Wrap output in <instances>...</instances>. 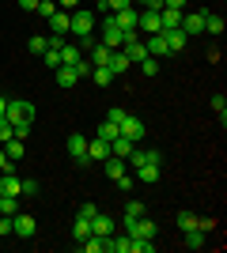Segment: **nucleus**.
<instances>
[{
  "label": "nucleus",
  "mask_w": 227,
  "mask_h": 253,
  "mask_svg": "<svg viewBox=\"0 0 227 253\" xmlns=\"http://www.w3.org/2000/svg\"><path fill=\"white\" fill-rule=\"evenodd\" d=\"M4 117L15 125V140H27V136H31V121H34V106L31 102H23V98H8Z\"/></svg>",
  "instance_id": "nucleus-1"
},
{
  "label": "nucleus",
  "mask_w": 227,
  "mask_h": 253,
  "mask_svg": "<svg viewBox=\"0 0 227 253\" xmlns=\"http://www.w3.org/2000/svg\"><path fill=\"white\" fill-rule=\"evenodd\" d=\"M98 42L110 45V49H121V42H125V34L114 23V11H102V19H98Z\"/></svg>",
  "instance_id": "nucleus-2"
},
{
  "label": "nucleus",
  "mask_w": 227,
  "mask_h": 253,
  "mask_svg": "<svg viewBox=\"0 0 227 253\" xmlns=\"http://www.w3.org/2000/svg\"><path fill=\"white\" fill-rule=\"evenodd\" d=\"M95 23H98V15H95V11L76 8L72 15H68V31H72L76 38H87V34H95Z\"/></svg>",
  "instance_id": "nucleus-3"
},
{
  "label": "nucleus",
  "mask_w": 227,
  "mask_h": 253,
  "mask_svg": "<svg viewBox=\"0 0 227 253\" xmlns=\"http://www.w3.org/2000/svg\"><path fill=\"white\" fill-rule=\"evenodd\" d=\"M121 223H125V234H133V238L155 242V234H159V227H155L151 219H144V215H121Z\"/></svg>",
  "instance_id": "nucleus-4"
},
{
  "label": "nucleus",
  "mask_w": 227,
  "mask_h": 253,
  "mask_svg": "<svg viewBox=\"0 0 227 253\" xmlns=\"http://www.w3.org/2000/svg\"><path fill=\"white\" fill-rule=\"evenodd\" d=\"M118 132H121V136H125V140H133V144H140V140H144V132H148V125H144L140 117L125 114V121H121V125H118Z\"/></svg>",
  "instance_id": "nucleus-5"
},
{
  "label": "nucleus",
  "mask_w": 227,
  "mask_h": 253,
  "mask_svg": "<svg viewBox=\"0 0 227 253\" xmlns=\"http://www.w3.org/2000/svg\"><path fill=\"white\" fill-rule=\"evenodd\" d=\"M68 155H72L76 167L84 170L87 163H91V159H87V136H80V132H68Z\"/></svg>",
  "instance_id": "nucleus-6"
},
{
  "label": "nucleus",
  "mask_w": 227,
  "mask_h": 253,
  "mask_svg": "<svg viewBox=\"0 0 227 253\" xmlns=\"http://www.w3.org/2000/svg\"><path fill=\"white\" fill-rule=\"evenodd\" d=\"M34 231H38V223H34L31 211H15V215H11V234H19V238H34Z\"/></svg>",
  "instance_id": "nucleus-7"
},
{
  "label": "nucleus",
  "mask_w": 227,
  "mask_h": 253,
  "mask_svg": "<svg viewBox=\"0 0 227 253\" xmlns=\"http://www.w3.org/2000/svg\"><path fill=\"white\" fill-rule=\"evenodd\" d=\"M178 31H185V34H205V11H182Z\"/></svg>",
  "instance_id": "nucleus-8"
},
{
  "label": "nucleus",
  "mask_w": 227,
  "mask_h": 253,
  "mask_svg": "<svg viewBox=\"0 0 227 253\" xmlns=\"http://www.w3.org/2000/svg\"><path fill=\"white\" fill-rule=\"evenodd\" d=\"M136 31L159 34V31H163V23H159V11H151V8H144L140 15H136Z\"/></svg>",
  "instance_id": "nucleus-9"
},
{
  "label": "nucleus",
  "mask_w": 227,
  "mask_h": 253,
  "mask_svg": "<svg viewBox=\"0 0 227 253\" xmlns=\"http://www.w3.org/2000/svg\"><path fill=\"white\" fill-rule=\"evenodd\" d=\"M87 159H91V163H106L110 159V140H102V136L87 140Z\"/></svg>",
  "instance_id": "nucleus-10"
},
{
  "label": "nucleus",
  "mask_w": 227,
  "mask_h": 253,
  "mask_svg": "<svg viewBox=\"0 0 227 253\" xmlns=\"http://www.w3.org/2000/svg\"><path fill=\"white\" fill-rule=\"evenodd\" d=\"M84 253H110V234H87L84 242H80Z\"/></svg>",
  "instance_id": "nucleus-11"
},
{
  "label": "nucleus",
  "mask_w": 227,
  "mask_h": 253,
  "mask_svg": "<svg viewBox=\"0 0 227 253\" xmlns=\"http://www.w3.org/2000/svg\"><path fill=\"white\" fill-rule=\"evenodd\" d=\"M144 49H148V57H171V45H167V38H163V31L151 34L148 42H144Z\"/></svg>",
  "instance_id": "nucleus-12"
},
{
  "label": "nucleus",
  "mask_w": 227,
  "mask_h": 253,
  "mask_svg": "<svg viewBox=\"0 0 227 253\" xmlns=\"http://www.w3.org/2000/svg\"><path fill=\"white\" fill-rule=\"evenodd\" d=\"M163 38H167V45H171V57H174V53H182L185 42H189V34L178 31V27H174V31H163Z\"/></svg>",
  "instance_id": "nucleus-13"
},
{
  "label": "nucleus",
  "mask_w": 227,
  "mask_h": 253,
  "mask_svg": "<svg viewBox=\"0 0 227 253\" xmlns=\"http://www.w3.org/2000/svg\"><path fill=\"white\" fill-rule=\"evenodd\" d=\"M102 170H106V178L114 181V178H121V174L129 170V159H118V155H110L106 163H102Z\"/></svg>",
  "instance_id": "nucleus-14"
},
{
  "label": "nucleus",
  "mask_w": 227,
  "mask_h": 253,
  "mask_svg": "<svg viewBox=\"0 0 227 253\" xmlns=\"http://www.w3.org/2000/svg\"><path fill=\"white\" fill-rule=\"evenodd\" d=\"M129 163H133V167H148V163H155V167H163V155H159V151H136V148H133Z\"/></svg>",
  "instance_id": "nucleus-15"
},
{
  "label": "nucleus",
  "mask_w": 227,
  "mask_h": 253,
  "mask_svg": "<svg viewBox=\"0 0 227 253\" xmlns=\"http://www.w3.org/2000/svg\"><path fill=\"white\" fill-rule=\"evenodd\" d=\"M133 148H136V144H133V140H125V136H114V140H110V155H118V159H129Z\"/></svg>",
  "instance_id": "nucleus-16"
},
{
  "label": "nucleus",
  "mask_w": 227,
  "mask_h": 253,
  "mask_svg": "<svg viewBox=\"0 0 227 253\" xmlns=\"http://www.w3.org/2000/svg\"><path fill=\"white\" fill-rule=\"evenodd\" d=\"M91 234H114V219L102 215V211H95L91 215Z\"/></svg>",
  "instance_id": "nucleus-17"
},
{
  "label": "nucleus",
  "mask_w": 227,
  "mask_h": 253,
  "mask_svg": "<svg viewBox=\"0 0 227 253\" xmlns=\"http://www.w3.org/2000/svg\"><path fill=\"white\" fill-rule=\"evenodd\" d=\"M106 68H110V72H114V76L129 72V57H125V53H121V49H114V53H110V61H106Z\"/></svg>",
  "instance_id": "nucleus-18"
},
{
  "label": "nucleus",
  "mask_w": 227,
  "mask_h": 253,
  "mask_svg": "<svg viewBox=\"0 0 227 253\" xmlns=\"http://www.w3.org/2000/svg\"><path fill=\"white\" fill-rule=\"evenodd\" d=\"M205 227H193V231H185V246H189V250H205L208 246V238H205Z\"/></svg>",
  "instance_id": "nucleus-19"
},
{
  "label": "nucleus",
  "mask_w": 227,
  "mask_h": 253,
  "mask_svg": "<svg viewBox=\"0 0 227 253\" xmlns=\"http://www.w3.org/2000/svg\"><path fill=\"white\" fill-rule=\"evenodd\" d=\"M121 53L129 57V64H133V61H144V57H148V49H144L140 38H136V42H125V45H121Z\"/></svg>",
  "instance_id": "nucleus-20"
},
{
  "label": "nucleus",
  "mask_w": 227,
  "mask_h": 253,
  "mask_svg": "<svg viewBox=\"0 0 227 253\" xmlns=\"http://www.w3.org/2000/svg\"><path fill=\"white\" fill-rule=\"evenodd\" d=\"M0 197H19V178L15 174H0Z\"/></svg>",
  "instance_id": "nucleus-21"
},
{
  "label": "nucleus",
  "mask_w": 227,
  "mask_h": 253,
  "mask_svg": "<svg viewBox=\"0 0 227 253\" xmlns=\"http://www.w3.org/2000/svg\"><path fill=\"white\" fill-rule=\"evenodd\" d=\"M57 84H61V87H76V84H80V76H76L72 64H61V68H57Z\"/></svg>",
  "instance_id": "nucleus-22"
},
{
  "label": "nucleus",
  "mask_w": 227,
  "mask_h": 253,
  "mask_svg": "<svg viewBox=\"0 0 227 253\" xmlns=\"http://www.w3.org/2000/svg\"><path fill=\"white\" fill-rule=\"evenodd\" d=\"M110 250H114V253H133V250H136V238H133V234H121V238H110Z\"/></svg>",
  "instance_id": "nucleus-23"
},
{
  "label": "nucleus",
  "mask_w": 227,
  "mask_h": 253,
  "mask_svg": "<svg viewBox=\"0 0 227 253\" xmlns=\"http://www.w3.org/2000/svg\"><path fill=\"white\" fill-rule=\"evenodd\" d=\"M49 31H53V34H68V11L57 8L53 15H49Z\"/></svg>",
  "instance_id": "nucleus-24"
},
{
  "label": "nucleus",
  "mask_w": 227,
  "mask_h": 253,
  "mask_svg": "<svg viewBox=\"0 0 227 253\" xmlns=\"http://www.w3.org/2000/svg\"><path fill=\"white\" fill-rule=\"evenodd\" d=\"M91 80H95L98 87H110L114 84V72H110L106 64H95V68H91Z\"/></svg>",
  "instance_id": "nucleus-25"
},
{
  "label": "nucleus",
  "mask_w": 227,
  "mask_h": 253,
  "mask_svg": "<svg viewBox=\"0 0 227 253\" xmlns=\"http://www.w3.org/2000/svg\"><path fill=\"white\" fill-rule=\"evenodd\" d=\"M174 223H178V231H193V227H201V219H197L193 211H178Z\"/></svg>",
  "instance_id": "nucleus-26"
},
{
  "label": "nucleus",
  "mask_w": 227,
  "mask_h": 253,
  "mask_svg": "<svg viewBox=\"0 0 227 253\" xmlns=\"http://www.w3.org/2000/svg\"><path fill=\"white\" fill-rule=\"evenodd\" d=\"M87 234H91V219H84V215H76V223H72V238H76V242H84Z\"/></svg>",
  "instance_id": "nucleus-27"
},
{
  "label": "nucleus",
  "mask_w": 227,
  "mask_h": 253,
  "mask_svg": "<svg viewBox=\"0 0 227 253\" xmlns=\"http://www.w3.org/2000/svg\"><path fill=\"white\" fill-rule=\"evenodd\" d=\"M136 181H159V167L155 163H148V167H136V174H133Z\"/></svg>",
  "instance_id": "nucleus-28"
},
{
  "label": "nucleus",
  "mask_w": 227,
  "mask_h": 253,
  "mask_svg": "<svg viewBox=\"0 0 227 253\" xmlns=\"http://www.w3.org/2000/svg\"><path fill=\"white\" fill-rule=\"evenodd\" d=\"M80 57H84V49H80V45H61V64H76L80 61Z\"/></svg>",
  "instance_id": "nucleus-29"
},
{
  "label": "nucleus",
  "mask_w": 227,
  "mask_h": 253,
  "mask_svg": "<svg viewBox=\"0 0 227 253\" xmlns=\"http://www.w3.org/2000/svg\"><path fill=\"white\" fill-rule=\"evenodd\" d=\"M205 34H224V19H220V15H212V11H205Z\"/></svg>",
  "instance_id": "nucleus-30"
},
{
  "label": "nucleus",
  "mask_w": 227,
  "mask_h": 253,
  "mask_svg": "<svg viewBox=\"0 0 227 253\" xmlns=\"http://www.w3.org/2000/svg\"><path fill=\"white\" fill-rule=\"evenodd\" d=\"M110 53H114V49H110V45L95 42V45H91V64H106V61H110Z\"/></svg>",
  "instance_id": "nucleus-31"
},
{
  "label": "nucleus",
  "mask_w": 227,
  "mask_h": 253,
  "mask_svg": "<svg viewBox=\"0 0 227 253\" xmlns=\"http://www.w3.org/2000/svg\"><path fill=\"white\" fill-rule=\"evenodd\" d=\"M27 49H31V53H34V57H42V53H45V49H49V38H45V34H34L31 42H27Z\"/></svg>",
  "instance_id": "nucleus-32"
},
{
  "label": "nucleus",
  "mask_w": 227,
  "mask_h": 253,
  "mask_svg": "<svg viewBox=\"0 0 227 253\" xmlns=\"http://www.w3.org/2000/svg\"><path fill=\"white\" fill-rule=\"evenodd\" d=\"M4 151H8V159H11V163H15V159H23V155H27V148H23V140H15V136H11L8 144H4Z\"/></svg>",
  "instance_id": "nucleus-33"
},
{
  "label": "nucleus",
  "mask_w": 227,
  "mask_h": 253,
  "mask_svg": "<svg viewBox=\"0 0 227 253\" xmlns=\"http://www.w3.org/2000/svg\"><path fill=\"white\" fill-rule=\"evenodd\" d=\"M212 110L220 114V125H227V98H224V91H220V95H212Z\"/></svg>",
  "instance_id": "nucleus-34"
},
{
  "label": "nucleus",
  "mask_w": 227,
  "mask_h": 253,
  "mask_svg": "<svg viewBox=\"0 0 227 253\" xmlns=\"http://www.w3.org/2000/svg\"><path fill=\"white\" fill-rule=\"evenodd\" d=\"M11 136H15V125H11L8 117L0 114V144H8V140H11Z\"/></svg>",
  "instance_id": "nucleus-35"
},
{
  "label": "nucleus",
  "mask_w": 227,
  "mask_h": 253,
  "mask_svg": "<svg viewBox=\"0 0 227 253\" xmlns=\"http://www.w3.org/2000/svg\"><path fill=\"white\" fill-rule=\"evenodd\" d=\"M19 197H38V181H34V178L23 181V178H19Z\"/></svg>",
  "instance_id": "nucleus-36"
},
{
  "label": "nucleus",
  "mask_w": 227,
  "mask_h": 253,
  "mask_svg": "<svg viewBox=\"0 0 227 253\" xmlns=\"http://www.w3.org/2000/svg\"><path fill=\"white\" fill-rule=\"evenodd\" d=\"M42 64H49V68L57 72V68H61V49H45L42 53Z\"/></svg>",
  "instance_id": "nucleus-37"
},
{
  "label": "nucleus",
  "mask_w": 227,
  "mask_h": 253,
  "mask_svg": "<svg viewBox=\"0 0 227 253\" xmlns=\"http://www.w3.org/2000/svg\"><path fill=\"white\" fill-rule=\"evenodd\" d=\"M98 136H102V140H114V136H121V132H118L114 121H102V125H98Z\"/></svg>",
  "instance_id": "nucleus-38"
},
{
  "label": "nucleus",
  "mask_w": 227,
  "mask_h": 253,
  "mask_svg": "<svg viewBox=\"0 0 227 253\" xmlns=\"http://www.w3.org/2000/svg\"><path fill=\"white\" fill-rule=\"evenodd\" d=\"M140 68H144V76H159V57H144Z\"/></svg>",
  "instance_id": "nucleus-39"
},
{
  "label": "nucleus",
  "mask_w": 227,
  "mask_h": 253,
  "mask_svg": "<svg viewBox=\"0 0 227 253\" xmlns=\"http://www.w3.org/2000/svg\"><path fill=\"white\" fill-rule=\"evenodd\" d=\"M72 68H76V76H80V80H84V76H91V68H95V64L87 61V57H80V61H76Z\"/></svg>",
  "instance_id": "nucleus-40"
},
{
  "label": "nucleus",
  "mask_w": 227,
  "mask_h": 253,
  "mask_svg": "<svg viewBox=\"0 0 227 253\" xmlns=\"http://www.w3.org/2000/svg\"><path fill=\"white\" fill-rule=\"evenodd\" d=\"M114 185H118V189H125V193H129L133 185H136V178H133L129 170H125V174H121V178H114Z\"/></svg>",
  "instance_id": "nucleus-41"
},
{
  "label": "nucleus",
  "mask_w": 227,
  "mask_h": 253,
  "mask_svg": "<svg viewBox=\"0 0 227 253\" xmlns=\"http://www.w3.org/2000/svg\"><path fill=\"white\" fill-rule=\"evenodd\" d=\"M0 211H4V215H15V211H19L15 197H0Z\"/></svg>",
  "instance_id": "nucleus-42"
},
{
  "label": "nucleus",
  "mask_w": 227,
  "mask_h": 253,
  "mask_svg": "<svg viewBox=\"0 0 227 253\" xmlns=\"http://www.w3.org/2000/svg\"><path fill=\"white\" fill-rule=\"evenodd\" d=\"M53 11H57V0H38V15H45V19H49Z\"/></svg>",
  "instance_id": "nucleus-43"
},
{
  "label": "nucleus",
  "mask_w": 227,
  "mask_h": 253,
  "mask_svg": "<svg viewBox=\"0 0 227 253\" xmlns=\"http://www.w3.org/2000/svg\"><path fill=\"white\" fill-rule=\"evenodd\" d=\"M121 211H125V215H144V211H148V208H144L140 201H129V204H125V208H121Z\"/></svg>",
  "instance_id": "nucleus-44"
},
{
  "label": "nucleus",
  "mask_w": 227,
  "mask_h": 253,
  "mask_svg": "<svg viewBox=\"0 0 227 253\" xmlns=\"http://www.w3.org/2000/svg\"><path fill=\"white\" fill-rule=\"evenodd\" d=\"M106 8L110 11H125V8H133V0H106Z\"/></svg>",
  "instance_id": "nucleus-45"
},
{
  "label": "nucleus",
  "mask_w": 227,
  "mask_h": 253,
  "mask_svg": "<svg viewBox=\"0 0 227 253\" xmlns=\"http://www.w3.org/2000/svg\"><path fill=\"white\" fill-rule=\"evenodd\" d=\"M106 121H114V125H121V121H125V110H121V106H114V110H110V114H106Z\"/></svg>",
  "instance_id": "nucleus-46"
},
{
  "label": "nucleus",
  "mask_w": 227,
  "mask_h": 253,
  "mask_svg": "<svg viewBox=\"0 0 227 253\" xmlns=\"http://www.w3.org/2000/svg\"><path fill=\"white\" fill-rule=\"evenodd\" d=\"M0 174H11V159H8L4 148H0Z\"/></svg>",
  "instance_id": "nucleus-47"
},
{
  "label": "nucleus",
  "mask_w": 227,
  "mask_h": 253,
  "mask_svg": "<svg viewBox=\"0 0 227 253\" xmlns=\"http://www.w3.org/2000/svg\"><path fill=\"white\" fill-rule=\"evenodd\" d=\"M95 204H91V201H87V204H80V211H76V215H84V219H91V215H95Z\"/></svg>",
  "instance_id": "nucleus-48"
},
{
  "label": "nucleus",
  "mask_w": 227,
  "mask_h": 253,
  "mask_svg": "<svg viewBox=\"0 0 227 253\" xmlns=\"http://www.w3.org/2000/svg\"><path fill=\"white\" fill-rule=\"evenodd\" d=\"M11 234V215H0V238H8Z\"/></svg>",
  "instance_id": "nucleus-49"
},
{
  "label": "nucleus",
  "mask_w": 227,
  "mask_h": 253,
  "mask_svg": "<svg viewBox=\"0 0 227 253\" xmlns=\"http://www.w3.org/2000/svg\"><path fill=\"white\" fill-rule=\"evenodd\" d=\"M185 4L189 0H163V8H174V11H185Z\"/></svg>",
  "instance_id": "nucleus-50"
},
{
  "label": "nucleus",
  "mask_w": 227,
  "mask_h": 253,
  "mask_svg": "<svg viewBox=\"0 0 227 253\" xmlns=\"http://www.w3.org/2000/svg\"><path fill=\"white\" fill-rule=\"evenodd\" d=\"M57 8H61V11H76V8H80V0H57Z\"/></svg>",
  "instance_id": "nucleus-51"
},
{
  "label": "nucleus",
  "mask_w": 227,
  "mask_h": 253,
  "mask_svg": "<svg viewBox=\"0 0 227 253\" xmlns=\"http://www.w3.org/2000/svg\"><path fill=\"white\" fill-rule=\"evenodd\" d=\"M19 8L23 11H38V0H19Z\"/></svg>",
  "instance_id": "nucleus-52"
},
{
  "label": "nucleus",
  "mask_w": 227,
  "mask_h": 253,
  "mask_svg": "<svg viewBox=\"0 0 227 253\" xmlns=\"http://www.w3.org/2000/svg\"><path fill=\"white\" fill-rule=\"evenodd\" d=\"M4 110H8V98H4V95H0V114H4Z\"/></svg>",
  "instance_id": "nucleus-53"
},
{
  "label": "nucleus",
  "mask_w": 227,
  "mask_h": 253,
  "mask_svg": "<svg viewBox=\"0 0 227 253\" xmlns=\"http://www.w3.org/2000/svg\"><path fill=\"white\" fill-rule=\"evenodd\" d=\"M102 11H110V8H106V0H98V15H102Z\"/></svg>",
  "instance_id": "nucleus-54"
},
{
  "label": "nucleus",
  "mask_w": 227,
  "mask_h": 253,
  "mask_svg": "<svg viewBox=\"0 0 227 253\" xmlns=\"http://www.w3.org/2000/svg\"><path fill=\"white\" fill-rule=\"evenodd\" d=\"M140 4H144V8H148V0H140Z\"/></svg>",
  "instance_id": "nucleus-55"
}]
</instances>
